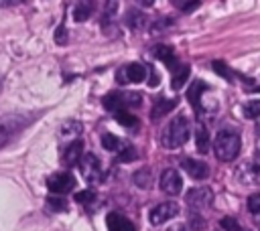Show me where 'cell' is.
<instances>
[{
  "mask_svg": "<svg viewBox=\"0 0 260 231\" xmlns=\"http://www.w3.org/2000/svg\"><path fill=\"white\" fill-rule=\"evenodd\" d=\"M61 134H63L65 138L77 140L79 134H81V124H77V122H65V124L61 126Z\"/></svg>",
  "mask_w": 260,
  "mask_h": 231,
  "instance_id": "cell-24",
  "label": "cell"
},
{
  "mask_svg": "<svg viewBox=\"0 0 260 231\" xmlns=\"http://www.w3.org/2000/svg\"><path fill=\"white\" fill-rule=\"evenodd\" d=\"M158 184H160V190L167 192V195H171V197L179 195L181 188H183L181 174H179L175 168H167V170H162V174H160V182H158Z\"/></svg>",
  "mask_w": 260,
  "mask_h": 231,
  "instance_id": "cell-8",
  "label": "cell"
},
{
  "mask_svg": "<svg viewBox=\"0 0 260 231\" xmlns=\"http://www.w3.org/2000/svg\"><path fill=\"white\" fill-rule=\"evenodd\" d=\"M47 207L51 211H65L67 209V203L61 199V197H49L47 199Z\"/></svg>",
  "mask_w": 260,
  "mask_h": 231,
  "instance_id": "cell-28",
  "label": "cell"
},
{
  "mask_svg": "<svg viewBox=\"0 0 260 231\" xmlns=\"http://www.w3.org/2000/svg\"><path fill=\"white\" fill-rule=\"evenodd\" d=\"M140 101H142V97H140V93H136V91H130V93H120V91H112V93H108L104 99H102V103H104V107L108 109V111H120V109H124V107H136V105H140Z\"/></svg>",
  "mask_w": 260,
  "mask_h": 231,
  "instance_id": "cell-3",
  "label": "cell"
},
{
  "mask_svg": "<svg viewBox=\"0 0 260 231\" xmlns=\"http://www.w3.org/2000/svg\"><path fill=\"white\" fill-rule=\"evenodd\" d=\"M189 73H191V69H189V65H179L175 71H173V79H171V87L173 89H181L183 85H185V81L189 79Z\"/></svg>",
  "mask_w": 260,
  "mask_h": 231,
  "instance_id": "cell-18",
  "label": "cell"
},
{
  "mask_svg": "<svg viewBox=\"0 0 260 231\" xmlns=\"http://www.w3.org/2000/svg\"><path fill=\"white\" fill-rule=\"evenodd\" d=\"M189 225H191L195 231H199V229L205 227V219H203L199 213H191V215H189Z\"/></svg>",
  "mask_w": 260,
  "mask_h": 231,
  "instance_id": "cell-33",
  "label": "cell"
},
{
  "mask_svg": "<svg viewBox=\"0 0 260 231\" xmlns=\"http://www.w3.org/2000/svg\"><path fill=\"white\" fill-rule=\"evenodd\" d=\"M248 211L250 213H260V192H254L248 197Z\"/></svg>",
  "mask_w": 260,
  "mask_h": 231,
  "instance_id": "cell-32",
  "label": "cell"
},
{
  "mask_svg": "<svg viewBox=\"0 0 260 231\" xmlns=\"http://www.w3.org/2000/svg\"><path fill=\"white\" fill-rule=\"evenodd\" d=\"M55 41H57V45H65V41H67V30H65V24H61V26L57 28V32H55Z\"/></svg>",
  "mask_w": 260,
  "mask_h": 231,
  "instance_id": "cell-34",
  "label": "cell"
},
{
  "mask_svg": "<svg viewBox=\"0 0 260 231\" xmlns=\"http://www.w3.org/2000/svg\"><path fill=\"white\" fill-rule=\"evenodd\" d=\"M244 115L246 118H260V99H252L244 105Z\"/></svg>",
  "mask_w": 260,
  "mask_h": 231,
  "instance_id": "cell-27",
  "label": "cell"
},
{
  "mask_svg": "<svg viewBox=\"0 0 260 231\" xmlns=\"http://www.w3.org/2000/svg\"><path fill=\"white\" fill-rule=\"evenodd\" d=\"M91 8H93L91 2H81V4H77L75 10H73V18H75V22H83V20H87V18L91 16V12H93Z\"/></svg>",
  "mask_w": 260,
  "mask_h": 231,
  "instance_id": "cell-20",
  "label": "cell"
},
{
  "mask_svg": "<svg viewBox=\"0 0 260 231\" xmlns=\"http://www.w3.org/2000/svg\"><path fill=\"white\" fill-rule=\"evenodd\" d=\"M120 144H122L120 138L114 136V134H104V136H102V146H104L106 150H118Z\"/></svg>",
  "mask_w": 260,
  "mask_h": 231,
  "instance_id": "cell-26",
  "label": "cell"
},
{
  "mask_svg": "<svg viewBox=\"0 0 260 231\" xmlns=\"http://www.w3.org/2000/svg\"><path fill=\"white\" fill-rule=\"evenodd\" d=\"M175 215H179V205H177V203H173V201H167V203L156 205V207L150 211L148 219H150V223H152V225H160V223H165V221L173 219Z\"/></svg>",
  "mask_w": 260,
  "mask_h": 231,
  "instance_id": "cell-9",
  "label": "cell"
},
{
  "mask_svg": "<svg viewBox=\"0 0 260 231\" xmlns=\"http://www.w3.org/2000/svg\"><path fill=\"white\" fill-rule=\"evenodd\" d=\"M106 221H108V229H110V231H134L132 221L126 219V217L120 215V213H110Z\"/></svg>",
  "mask_w": 260,
  "mask_h": 231,
  "instance_id": "cell-13",
  "label": "cell"
},
{
  "mask_svg": "<svg viewBox=\"0 0 260 231\" xmlns=\"http://www.w3.org/2000/svg\"><path fill=\"white\" fill-rule=\"evenodd\" d=\"M213 150L221 162L234 160L240 152V136L232 130H219L215 140H213Z\"/></svg>",
  "mask_w": 260,
  "mask_h": 231,
  "instance_id": "cell-2",
  "label": "cell"
},
{
  "mask_svg": "<svg viewBox=\"0 0 260 231\" xmlns=\"http://www.w3.org/2000/svg\"><path fill=\"white\" fill-rule=\"evenodd\" d=\"M175 105H177V99H158V101L152 105V109H150V118H152V120H160V118L167 115Z\"/></svg>",
  "mask_w": 260,
  "mask_h": 231,
  "instance_id": "cell-17",
  "label": "cell"
},
{
  "mask_svg": "<svg viewBox=\"0 0 260 231\" xmlns=\"http://www.w3.org/2000/svg\"><path fill=\"white\" fill-rule=\"evenodd\" d=\"M211 69H213L217 75H221L225 81H234V77H232L234 73L228 69V65H225L223 61H213V63H211Z\"/></svg>",
  "mask_w": 260,
  "mask_h": 231,
  "instance_id": "cell-25",
  "label": "cell"
},
{
  "mask_svg": "<svg viewBox=\"0 0 260 231\" xmlns=\"http://www.w3.org/2000/svg\"><path fill=\"white\" fill-rule=\"evenodd\" d=\"M258 130H260V118H258Z\"/></svg>",
  "mask_w": 260,
  "mask_h": 231,
  "instance_id": "cell-37",
  "label": "cell"
},
{
  "mask_svg": "<svg viewBox=\"0 0 260 231\" xmlns=\"http://www.w3.org/2000/svg\"><path fill=\"white\" fill-rule=\"evenodd\" d=\"M203 89H207V85H205L203 81H195V83L189 87V91H187V99H189V103L193 105L195 111H199V107H201L199 99H201V95H203Z\"/></svg>",
  "mask_w": 260,
  "mask_h": 231,
  "instance_id": "cell-16",
  "label": "cell"
},
{
  "mask_svg": "<svg viewBox=\"0 0 260 231\" xmlns=\"http://www.w3.org/2000/svg\"><path fill=\"white\" fill-rule=\"evenodd\" d=\"M118 83H128V79H126V71H124V67H122V69H118Z\"/></svg>",
  "mask_w": 260,
  "mask_h": 231,
  "instance_id": "cell-36",
  "label": "cell"
},
{
  "mask_svg": "<svg viewBox=\"0 0 260 231\" xmlns=\"http://www.w3.org/2000/svg\"><path fill=\"white\" fill-rule=\"evenodd\" d=\"M181 168L195 180H203L209 176V166L201 160H195V158H183L181 160Z\"/></svg>",
  "mask_w": 260,
  "mask_h": 231,
  "instance_id": "cell-10",
  "label": "cell"
},
{
  "mask_svg": "<svg viewBox=\"0 0 260 231\" xmlns=\"http://www.w3.org/2000/svg\"><path fill=\"white\" fill-rule=\"evenodd\" d=\"M185 201H187V205H189L193 211H199V209H205V207L211 205L213 192H211V188H207V186H197V188H191V190L185 195Z\"/></svg>",
  "mask_w": 260,
  "mask_h": 231,
  "instance_id": "cell-6",
  "label": "cell"
},
{
  "mask_svg": "<svg viewBox=\"0 0 260 231\" xmlns=\"http://www.w3.org/2000/svg\"><path fill=\"white\" fill-rule=\"evenodd\" d=\"M73 199H75L77 203H81V205H87V203H91V201L95 199V192H93V190H81V192H75Z\"/></svg>",
  "mask_w": 260,
  "mask_h": 231,
  "instance_id": "cell-31",
  "label": "cell"
},
{
  "mask_svg": "<svg viewBox=\"0 0 260 231\" xmlns=\"http://www.w3.org/2000/svg\"><path fill=\"white\" fill-rule=\"evenodd\" d=\"M240 178L248 184H260V156L258 158H252L248 162L242 164L240 168Z\"/></svg>",
  "mask_w": 260,
  "mask_h": 231,
  "instance_id": "cell-11",
  "label": "cell"
},
{
  "mask_svg": "<svg viewBox=\"0 0 260 231\" xmlns=\"http://www.w3.org/2000/svg\"><path fill=\"white\" fill-rule=\"evenodd\" d=\"M124 71H126L128 83H140V81H144V77H146V67L140 65V63H130V65L124 67Z\"/></svg>",
  "mask_w": 260,
  "mask_h": 231,
  "instance_id": "cell-15",
  "label": "cell"
},
{
  "mask_svg": "<svg viewBox=\"0 0 260 231\" xmlns=\"http://www.w3.org/2000/svg\"><path fill=\"white\" fill-rule=\"evenodd\" d=\"M77 166H79L81 176H83L85 182L93 184L102 178V164H100V158L95 154H83Z\"/></svg>",
  "mask_w": 260,
  "mask_h": 231,
  "instance_id": "cell-5",
  "label": "cell"
},
{
  "mask_svg": "<svg viewBox=\"0 0 260 231\" xmlns=\"http://www.w3.org/2000/svg\"><path fill=\"white\" fill-rule=\"evenodd\" d=\"M26 118L22 113H8L0 118V148H4L24 126H26Z\"/></svg>",
  "mask_w": 260,
  "mask_h": 231,
  "instance_id": "cell-4",
  "label": "cell"
},
{
  "mask_svg": "<svg viewBox=\"0 0 260 231\" xmlns=\"http://www.w3.org/2000/svg\"><path fill=\"white\" fill-rule=\"evenodd\" d=\"M219 225H221L223 231H242L240 223H238L234 217H223V219L219 221Z\"/></svg>",
  "mask_w": 260,
  "mask_h": 231,
  "instance_id": "cell-29",
  "label": "cell"
},
{
  "mask_svg": "<svg viewBox=\"0 0 260 231\" xmlns=\"http://www.w3.org/2000/svg\"><path fill=\"white\" fill-rule=\"evenodd\" d=\"M177 6L183 8V12H191V10H195L199 6V2H177Z\"/></svg>",
  "mask_w": 260,
  "mask_h": 231,
  "instance_id": "cell-35",
  "label": "cell"
},
{
  "mask_svg": "<svg viewBox=\"0 0 260 231\" xmlns=\"http://www.w3.org/2000/svg\"><path fill=\"white\" fill-rule=\"evenodd\" d=\"M154 55H156V57H158V59H160L169 69H173V71H175V69L179 67V59L175 57V53H173V49H171V47H167V45H158V47L154 49Z\"/></svg>",
  "mask_w": 260,
  "mask_h": 231,
  "instance_id": "cell-14",
  "label": "cell"
},
{
  "mask_svg": "<svg viewBox=\"0 0 260 231\" xmlns=\"http://www.w3.org/2000/svg\"><path fill=\"white\" fill-rule=\"evenodd\" d=\"M114 118H116V120H118V124H120V126H124V128H136V124H138V120H136L128 109L114 111Z\"/></svg>",
  "mask_w": 260,
  "mask_h": 231,
  "instance_id": "cell-21",
  "label": "cell"
},
{
  "mask_svg": "<svg viewBox=\"0 0 260 231\" xmlns=\"http://www.w3.org/2000/svg\"><path fill=\"white\" fill-rule=\"evenodd\" d=\"M134 182L140 186V188H148L152 184V172L148 168H140L134 172Z\"/></svg>",
  "mask_w": 260,
  "mask_h": 231,
  "instance_id": "cell-23",
  "label": "cell"
},
{
  "mask_svg": "<svg viewBox=\"0 0 260 231\" xmlns=\"http://www.w3.org/2000/svg\"><path fill=\"white\" fill-rule=\"evenodd\" d=\"M81 152H83V142L77 138V140H73V142H71V144L65 148L61 162H63L67 168H71V166L79 164V160H81Z\"/></svg>",
  "mask_w": 260,
  "mask_h": 231,
  "instance_id": "cell-12",
  "label": "cell"
},
{
  "mask_svg": "<svg viewBox=\"0 0 260 231\" xmlns=\"http://www.w3.org/2000/svg\"><path fill=\"white\" fill-rule=\"evenodd\" d=\"M126 24H128L132 30H138V28H142V26L146 24V18H144V14H142L140 10L132 8V10H128V14H126Z\"/></svg>",
  "mask_w": 260,
  "mask_h": 231,
  "instance_id": "cell-19",
  "label": "cell"
},
{
  "mask_svg": "<svg viewBox=\"0 0 260 231\" xmlns=\"http://www.w3.org/2000/svg\"><path fill=\"white\" fill-rule=\"evenodd\" d=\"M134 158H136V150H134L132 146L122 148V150H120V154H118V160H120V162H132Z\"/></svg>",
  "mask_w": 260,
  "mask_h": 231,
  "instance_id": "cell-30",
  "label": "cell"
},
{
  "mask_svg": "<svg viewBox=\"0 0 260 231\" xmlns=\"http://www.w3.org/2000/svg\"><path fill=\"white\" fill-rule=\"evenodd\" d=\"M47 188L55 195H65L71 188H75V178L69 172H55L47 178Z\"/></svg>",
  "mask_w": 260,
  "mask_h": 231,
  "instance_id": "cell-7",
  "label": "cell"
},
{
  "mask_svg": "<svg viewBox=\"0 0 260 231\" xmlns=\"http://www.w3.org/2000/svg\"><path fill=\"white\" fill-rule=\"evenodd\" d=\"M189 132H191V128H189V120L185 118V115H177V118H173L169 124H167V128L162 130V136H160V142H162V146L165 148H179V146H183L187 140H189Z\"/></svg>",
  "mask_w": 260,
  "mask_h": 231,
  "instance_id": "cell-1",
  "label": "cell"
},
{
  "mask_svg": "<svg viewBox=\"0 0 260 231\" xmlns=\"http://www.w3.org/2000/svg\"><path fill=\"white\" fill-rule=\"evenodd\" d=\"M195 146H197L199 152H207L209 150V134H207V130L203 126H199L197 132H195Z\"/></svg>",
  "mask_w": 260,
  "mask_h": 231,
  "instance_id": "cell-22",
  "label": "cell"
}]
</instances>
